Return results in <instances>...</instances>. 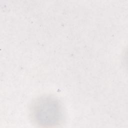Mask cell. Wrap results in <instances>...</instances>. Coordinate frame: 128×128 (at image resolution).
Listing matches in <instances>:
<instances>
[{"instance_id": "cell-1", "label": "cell", "mask_w": 128, "mask_h": 128, "mask_svg": "<svg viewBox=\"0 0 128 128\" xmlns=\"http://www.w3.org/2000/svg\"><path fill=\"white\" fill-rule=\"evenodd\" d=\"M33 122L42 127H56L63 120V110L60 102L50 96H41L34 100L30 107Z\"/></svg>"}]
</instances>
